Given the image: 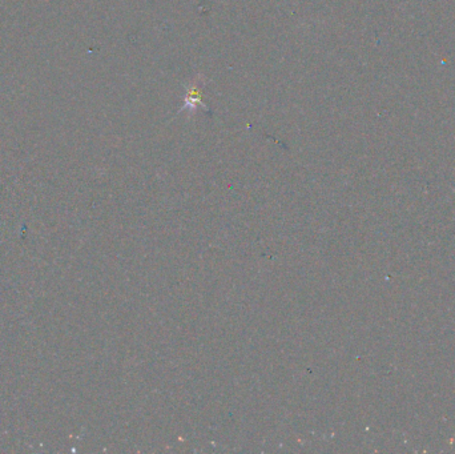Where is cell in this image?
<instances>
[{"label": "cell", "instance_id": "6da1fadb", "mask_svg": "<svg viewBox=\"0 0 455 454\" xmlns=\"http://www.w3.org/2000/svg\"><path fill=\"white\" fill-rule=\"evenodd\" d=\"M201 93L198 91V85L195 84V85H192L189 89H188V93H186L185 96V103L186 105H189L192 108L195 109V107H198V105H202L204 107V104H202L201 100Z\"/></svg>", "mask_w": 455, "mask_h": 454}]
</instances>
